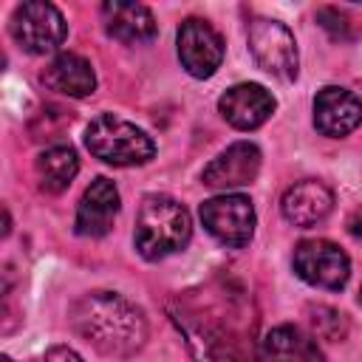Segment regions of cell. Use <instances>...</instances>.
<instances>
[{"label": "cell", "mask_w": 362, "mask_h": 362, "mask_svg": "<svg viewBox=\"0 0 362 362\" xmlns=\"http://www.w3.org/2000/svg\"><path fill=\"white\" fill-rule=\"evenodd\" d=\"M34 173H37V181H40V189L57 195L62 189L71 187V181L76 178L79 173V158L71 147L59 144V147H48L37 156L34 161Z\"/></svg>", "instance_id": "ac0fdd59"}, {"label": "cell", "mask_w": 362, "mask_h": 362, "mask_svg": "<svg viewBox=\"0 0 362 362\" xmlns=\"http://www.w3.org/2000/svg\"><path fill=\"white\" fill-rule=\"evenodd\" d=\"M119 206H122V198H119L116 184L110 178H105V175L93 178L85 187V192L79 198V206H76V221H74L76 235H82V238L107 235Z\"/></svg>", "instance_id": "7c38bea8"}, {"label": "cell", "mask_w": 362, "mask_h": 362, "mask_svg": "<svg viewBox=\"0 0 362 362\" xmlns=\"http://www.w3.org/2000/svg\"><path fill=\"white\" fill-rule=\"evenodd\" d=\"M68 320L71 328L105 356H133L150 337L144 311L116 291H88L76 297Z\"/></svg>", "instance_id": "6da1fadb"}, {"label": "cell", "mask_w": 362, "mask_h": 362, "mask_svg": "<svg viewBox=\"0 0 362 362\" xmlns=\"http://www.w3.org/2000/svg\"><path fill=\"white\" fill-rule=\"evenodd\" d=\"M317 23L339 42H351L362 34V20L354 17L348 8H339V6H322L317 8Z\"/></svg>", "instance_id": "d6986e66"}, {"label": "cell", "mask_w": 362, "mask_h": 362, "mask_svg": "<svg viewBox=\"0 0 362 362\" xmlns=\"http://www.w3.org/2000/svg\"><path fill=\"white\" fill-rule=\"evenodd\" d=\"M221 116L238 130H255L274 113V96L257 82H240L221 93Z\"/></svg>", "instance_id": "4fadbf2b"}, {"label": "cell", "mask_w": 362, "mask_h": 362, "mask_svg": "<svg viewBox=\"0 0 362 362\" xmlns=\"http://www.w3.org/2000/svg\"><path fill=\"white\" fill-rule=\"evenodd\" d=\"M85 147L90 150V156L113 167H139L156 156L153 139L133 122L113 113H102L88 124Z\"/></svg>", "instance_id": "3957f363"}, {"label": "cell", "mask_w": 362, "mask_h": 362, "mask_svg": "<svg viewBox=\"0 0 362 362\" xmlns=\"http://www.w3.org/2000/svg\"><path fill=\"white\" fill-rule=\"evenodd\" d=\"M0 362H11V359H8V356H3V359H0Z\"/></svg>", "instance_id": "603a6c76"}, {"label": "cell", "mask_w": 362, "mask_h": 362, "mask_svg": "<svg viewBox=\"0 0 362 362\" xmlns=\"http://www.w3.org/2000/svg\"><path fill=\"white\" fill-rule=\"evenodd\" d=\"M308 322H311V328H314L317 337L331 339V342H339L348 334L345 314L337 311V308H331V305H308Z\"/></svg>", "instance_id": "ffe728a7"}, {"label": "cell", "mask_w": 362, "mask_h": 362, "mask_svg": "<svg viewBox=\"0 0 362 362\" xmlns=\"http://www.w3.org/2000/svg\"><path fill=\"white\" fill-rule=\"evenodd\" d=\"M269 362H325L317 339L297 325H274L263 339Z\"/></svg>", "instance_id": "e0dca14e"}, {"label": "cell", "mask_w": 362, "mask_h": 362, "mask_svg": "<svg viewBox=\"0 0 362 362\" xmlns=\"http://www.w3.org/2000/svg\"><path fill=\"white\" fill-rule=\"evenodd\" d=\"M99 11H102L105 31L119 42H127V45L147 42L158 31L153 11L141 3H102Z\"/></svg>", "instance_id": "9a60e30c"}, {"label": "cell", "mask_w": 362, "mask_h": 362, "mask_svg": "<svg viewBox=\"0 0 362 362\" xmlns=\"http://www.w3.org/2000/svg\"><path fill=\"white\" fill-rule=\"evenodd\" d=\"M178 59L195 79H209L223 62L221 34L201 17H189L178 28Z\"/></svg>", "instance_id": "9c48e42d"}, {"label": "cell", "mask_w": 362, "mask_h": 362, "mask_svg": "<svg viewBox=\"0 0 362 362\" xmlns=\"http://www.w3.org/2000/svg\"><path fill=\"white\" fill-rule=\"evenodd\" d=\"M291 263H294V272L300 280H305L308 286L325 288V291H339L351 277L348 255L325 238L300 240L294 246Z\"/></svg>", "instance_id": "ba28073f"}, {"label": "cell", "mask_w": 362, "mask_h": 362, "mask_svg": "<svg viewBox=\"0 0 362 362\" xmlns=\"http://www.w3.org/2000/svg\"><path fill=\"white\" fill-rule=\"evenodd\" d=\"M359 303H362V288H359Z\"/></svg>", "instance_id": "cb8c5ba5"}, {"label": "cell", "mask_w": 362, "mask_h": 362, "mask_svg": "<svg viewBox=\"0 0 362 362\" xmlns=\"http://www.w3.org/2000/svg\"><path fill=\"white\" fill-rule=\"evenodd\" d=\"M334 209V192L331 187H325L322 181L305 178L291 184L283 198H280V212L291 226L300 229H311L317 223H322Z\"/></svg>", "instance_id": "5bb4252c"}, {"label": "cell", "mask_w": 362, "mask_h": 362, "mask_svg": "<svg viewBox=\"0 0 362 362\" xmlns=\"http://www.w3.org/2000/svg\"><path fill=\"white\" fill-rule=\"evenodd\" d=\"M42 362H82V356L74 348H68V345H54V348L45 351Z\"/></svg>", "instance_id": "44dd1931"}, {"label": "cell", "mask_w": 362, "mask_h": 362, "mask_svg": "<svg viewBox=\"0 0 362 362\" xmlns=\"http://www.w3.org/2000/svg\"><path fill=\"white\" fill-rule=\"evenodd\" d=\"M260 173V150L252 141H235L223 153H218L201 173V181L212 189H235L246 187Z\"/></svg>", "instance_id": "8fae6325"}, {"label": "cell", "mask_w": 362, "mask_h": 362, "mask_svg": "<svg viewBox=\"0 0 362 362\" xmlns=\"http://www.w3.org/2000/svg\"><path fill=\"white\" fill-rule=\"evenodd\" d=\"M173 320L184 331L187 345L198 362H252L243 337L235 334L229 325L201 320L195 311H175Z\"/></svg>", "instance_id": "52a82bcc"}, {"label": "cell", "mask_w": 362, "mask_h": 362, "mask_svg": "<svg viewBox=\"0 0 362 362\" xmlns=\"http://www.w3.org/2000/svg\"><path fill=\"white\" fill-rule=\"evenodd\" d=\"M362 124V99L339 85H325L314 96V127L328 139H342Z\"/></svg>", "instance_id": "30bf717a"}, {"label": "cell", "mask_w": 362, "mask_h": 362, "mask_svg": "<svg viewBox=\"0 0 362 362\" xmlns=\"http://www.w3.org/2000/svg\"><path fill=\"white\" fill-rule=\"evenodd\" d=\"M348 232H351L356 240H362V206L351 212V218H348Z\"/></svg>", "instance_id": "7402d4cb"}, {"label": "cell", "mask_w": 362, "mask_h": 362, "mask_svg": "<svg viewBox=\"0 0 362 362\" xmlns=\"http://www.w3.org/2000/svg\"><path fill=\"white\" fill-rule=\"evenodd\" d=\"M189 238H192V218L184 204L158 192L141 198L133 243L144 260H161L167 255H175L189 243Z\"/></svg>", "instance_id": "7a4b0ae2"}, {"label": "cell", "mask_w": 362, "mask_h": 362, "mask_svg": "<svg viewBox=\"0 0 362 362\" xmlns=\"http://www.w3.org/2000/svg\"><path fill=\"white\" fill-rule=\"evenodd\" d=\"M8 28H11V37L17 40V45L37 57L54 54L68 37V23H65L62 11L45 0L20 3L11 14Z\"/></svg>", "instance_id": "277c9868"}, {"label": "cell", "mask_w": 362, "mask_h": 362, "mask_svg": "<svg viewBox=\"0 0 362 362\" xmlns=\"http://www.w3.org/2000/svg\"><path fill=\"white\" fill-rule=\"evenodd\" d=\"M246 40H249V51H252L255 62L266 74H272L274 79H283V82L297 76V68H300L297 40L283 23L269 20V17H255L249 23Z\"/></svg>", "instance_id": "5b68a950"}, {"label": "cell", "mask_w": 362, "mask_h": 362, "mask_svg": "<svg viewBox=\"0 0 362 362\" xmlns=\"http://www.w3.org/2000/svg\"><path fill=\"white\" fill-rule=\"evenodd\" d=\"M198 215L204 229L229 249H243L252 240L255 223H257L249 195H240V192H223L204 201Z\"/></svg>", "instance_id": "8992f818"}, {"label": "cell", "mask_w": 362, "mask_h": 362, "mask_svg": "<svg viewBox=\"0 0 362 362\" xmlns=\"http://www.w3.org/2000/svg\"><path fill=\"white\" fill-rule=\"evenodd\" d=\"M42 82L62 93V96H74V99H82V96H90L96 90V74H93V65L79 57V54H57L48 68L42 71Z\"/></svg>", "instance_id": "2e32d148"}]
</instances>
